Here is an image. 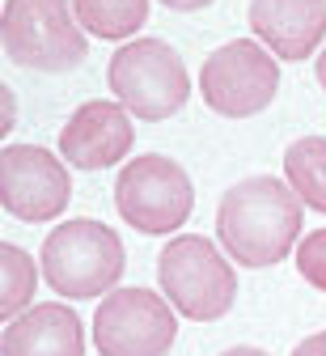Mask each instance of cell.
I'll return each instance as SVG.
<instances>
[{"mask_svg": "<svg viewBox=\"0 0 326 356\" xmlns=\"http://www.w3.org/2000/svg\"><path fill=\"white\" fill-rule=\"evenodd\" d=\"M216 234L242 267H275L301 234V195L271 174L242 178L216 208Z\"/></svg>", "mask_w": 326, "mask_h": 356, "instance_id": "cell-1", "label": "cell"}, {"mask_svg": "<svg viewBox=\"0 0 326 356\" xmlns=\"http://www.w3.org/2000/svg\"><path fill=\"white\" fill-rule=\"evenodd\" d=\"M42 276L60 297H102L123 276V242L115 229L89 216L56 225L42 242Z\"/></svg>", "mask_w": 326, "mask_h": 356, "instance_id": "cell-2", "label": "cell"}, {"mask_svg": "<svg viewBox=\"0 0 326 356\" xmlns=\"http://www.w3.org/2000/svg\"><path fill=\"white\" fill-rule=\"evenodd\" d=\"M5 56L34 72H72L85 60V26L68 0H5L0 13Z\"/></svg>", "mask_w": 326, "mask_h": 356, "instance_id": "cell-3", "label": "cell"}, {"mask_svg": "<svg viewBox=\"0 0 326 356\" xmlns=\"http://www.w3.org/2000/svg\"><path fill=\"white\" fill-rule=\"evenodd\" d=\"M111 94L145 123L170 119L186 106L191 76H186L182 56L161 38H136L111 56Z\"/></svg>", "mask_w": 326, "mask_h": 356, "instance_id": "cell-4", "label": "cell"}, {"mask_svg": "<svg viewBox=\"0 0 326 356\" xmlns=\"http://www.w3.org/2000/svg\"><path fill=\"white\" fill-rule=\"evenodd\" d=\"M157 280L170 305L195 323L225 318L233 309V297H238V276H233L229 259L208 238L195 234L174 238L157 254Z\"/></svg>", "mask_w": 326, "mask_h": 356, "instance_id": "cell-5", "label": "cell"}, {"mask_svg": "<svg viewBox=\"0 0 326 356\" xmlns=\"http://www.w3.org/2000/svg\"><path fill=\"white\" fill-rule=\"evenodd\" d=\"M115 204L119 216L140 234H174L186 225V216L195 208V191L186 170L161 153H145L119 170L115 183Z\"/></svg>", "mask_w": 326, "mask_h": 356, "instance_id": "cell-6", "label": "cell"}, {"mask_svg": "<svg viewBox=\"0 0 326 356\" xmlns=\"http://www.w3.org/2000/svg\"><path fill=\"white\" fill-rule=\"evenodd\" d=\"M275 89H279V64L254 38L225 42L199 68V94L225 119H250L267 111Z\"/></svg>", "mask_w": 326, "mask_h": 356, "instance_id": "cell-7", "label": "cell"}, {"mask_svg": "<svg viewBox=\"0 0 326 356\" xmlns=\"http://www.w3.org/2000/svg\"><path fill=\"white\" fill-rule=\"evenodd\" d=\"M174 339V309L149 289H115L93 314V343L102 356H165Z\"/></svg>", "mask_w": 326, "mask_h": 356, "instance_id": "cell-8", "label": "cell"}, {"mask_svg": "<svg viewBox=\"0 0 326 356\" xmlns=\"http://www.w3.org/2000/svg\"><path fill=\"white\" fill-rule=\"evenodd\" d=\"M72 200L60 157L38 145H9L0 153V204L17 220H56Z\"/></svg>", "mask_w": 326, "mask_h": 356, "instance_id": "cell-9", "label": "cell"}, {"mask_svg": "<svg viewBox=\"0 0 326 356\" xmlns=\"http://www.w3.org/2000/svg\"><path fill=\"white\" fill-rule=\"evenodd\" d=\"M131 111L123 102H85L60 131V153L76 170H106L131 153Z\"/></svg>", "mask_w": 326, "mask_h": 356, "instance_id": "cell-10", "label": "cell"}, {"mask_svg": "<svg viewBox=\"0 0 326 356\" xmlns=\"http://www.w3.org/2000/svg\"><path fill=\"white\" fill-rule=\"evenodd\" d=\"M250 30L279 60H305L326 38V0H250Z\"/></svg>", "mask_w": 326, "mask_h": 356, "instance_id": "cell-11", "label": "cell"}, {"mask_svg": "<svg viewBox=\"0 0 326 356\" xmlns=\"http://www.w3.org/2000/svg\"><path fill=\"white\" fill-rule=\"evenodd\" d=\"M0 356H85L81 318L60 301L30 305L26 314L9 318L0 335Z\"/></svg>", "mask_w": 326, "mask_h": 356, "instance_id": "cell-12", "label": "cell"}, {"mask_svg": "<svg viewBox=\"0 0 326 356\" xmlns=\"http://www.w3.org/2000/svg\"><path fill=\"white\" fill-rule=\"evenodd\" d=\"M284 174H288V187L313 212H326V136L293 140L284 153Z\"/></svg>", "mask_w": 326, "mask_h": 356, "instance_id": "cell-13", "label": "cell"}, {"mask_svg": "<svg viewBox=\"0 0 326 356\" xmlns=\"http://www.w3.org/2000/svg\"><path fill=\"white\" fill-rule=\"evenodd\" d=\"M76 22L98 38H127L149 22V0H72Z\"/></svg>", "mask_w": 326, "mask_h": 356, "instance_id": "cell-14", "label": "cell"}, {"mask_svg": "<svg viewBox=\"0 0 326 356\" xmlns=\"http://www.w3.org/2000/svg\"><path fill=\"white\" fill-rule=\"evenodd\" d=\"M34 259L13 242L0 246V318H17L34 301Z\"/></svg>", "mask_w": 326, "mask_h": 356, "instance_id": "cell-15", "label": "cell"}, {"mask_svg": "<svg viewBox=\"0 0 326 356\" xmlns=\"http://www.w3.org/2000/svg\"><path fill=\"white\" fill-rule=\"evenodd\" d=\"M297 272H301L305 284L326 293V229L305 234V242L297 246Z\"/></svg>", "mask_w": 326, "mask_h": 356, "instance_id": "cell-16", "label": "cell"}, {"mask_svg": "<svg viewBox=\"0 0 326 356\" xmlns=\"http://www.w3.org/2000/svg\"><path fill=\"white\" fill-rule=\"evenodd\" d=\"M293 356H326V331H318V335H309L305 343H297Z\"/></svg>", "mask_w": 326, "mask_h": 356, "instance_id": "cell-17", "label": "cell"}, {"mask_svg": "<svg viewBox=\"0 0 326 356\" xmlns=\"http://www.w3.org/2000/svg\"><path fill=\"white\" fill-rule=\"evenodd\" d=\"M165 9H178V13H195V9H208L212 0H161Z\"/></svg>", "mask_w": 326, "mask_h": 356, "instance_id": "cell-18", "label": "cell"}, {"mask_svg": "<svg viewBox=\"0 0 326 356\" xmlns=\"http://www.w3.org/2000/svg\"><path fill=\"white\" fill-rule=\"evenodd\" d=\"M220 356H267L263 348H229V352H220Z\"/></svg>", "mask_w": 326, "mask_h": 356, "instance_id": "cell-19", "label": "cell"}, {"mask_svg": "<svg viewBox=\"0 0 326 356\" xmlns=\"http://www.w3.org/2000/svg\"><path fill=\"white\" fill-rule=\"evenodd\" d=\"M318 85L326 89V47H322V56H318Z\"/></svg>", "mask_w": 326, "mask_h": 356, "instance_id": "cell-20", "label": "cell"}]
</instances>
